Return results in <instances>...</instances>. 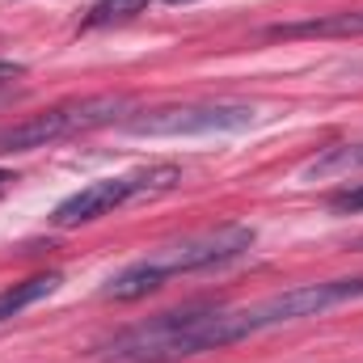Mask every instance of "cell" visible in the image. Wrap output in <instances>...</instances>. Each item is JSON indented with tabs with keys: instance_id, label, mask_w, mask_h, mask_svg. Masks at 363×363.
Listing matches in <instances>:
<instances>
[{
	"instance_id": "1",
	"label": "cell",
	"mask_w": 363,
	"mask_h": 363,
	"mask_svg": "<svg viewBox=\"0 0 363 363\" xmlns=\"http://www.w3.org/2000/svg\"><path fill=\"white\" fill-rule=\"evenodd\" d=\"M250 338L245 313L241 308H207V304H186L174 313H157L123 334H114L97 363H182L203 351H220L228 342Z\"/></svg>"
},
{
	"instance_id": "2",
	"label": "cell",
	"mask_w": 363,
	"mask_h": 363,
	"mask_svg": "<svg viewBox=\"0 0 363 363\" xmlns=\"http://www.w3.org/2000/svg\"><path fill=\"white\" fill-rule=\"evenodd\" d=\"M254 237H258V233H254L250 224L203 228V233H194V237H182V241H174V245H161L157 254H148V258L123 267V271L101 287V296H106V300H118V304L144 300L148 291L165 287V283L178 279V274L211 271V267H224V262L241 258V254L254 245Z\"/></svg>"
},
{
	"instance_id": "3",
	"label": "cell",
	"mask_w": 363,
	"mask_h": 363,
	"mask_svg": "<svg viewBox=\"0 0 363 363\" xmlns=\"http://www.w3.org/2000/svg\"><path fill=\"white\" fill-rule=\"evenodd\" d=\"M131 97L123 93H106V97H85V101H64L51 106L43 114H30L21 123L0 127V152H34L47 148L55 140H72L81 131H97L110 123H123V114H131Z\"/></svg>"
},
{
	"instance_id": "4",
	"label": "cell",
	"mask_w": 363,
	"mask_h": 363,
	"mask_svg": "<svg viewBox=\"0 0 363 363\" xmlns=\"http://www.w3.org/2000/svg\"><path fill=\"white\" fill-rule=\"evenodd\" d=\"M182 169L178 165H152V169H140V174H118V178H97L89 186H81L77 194H68L55 211H51V224L60 228H77V224H89L97 216H110L114 207L131 203V199H144V194H161L169 186H178Z\"/></svg>"
},
{
	"instance_id": "5",
	"label": "cell",
	"mask_w": 363,
	"mask_h": 363,
	"mask_svg": "<svg viewBox=\"0 0 363 363\" xmlns=\"http://www.w3.org/2000/svg\"><path fill=\"white\" fill-rule=\"evenodd\" d=\"M258 118L254 106L241 101H199V106H169L127 118L131 135H216V131H245Z\"/></svg>"
},
{
	"instance_id": "6",
	"label": "cell",
	"mask_w": 363,
	"mask_h": 363,
	"mask_svg": "<svg viewBox=\"0 0 363 363\" xmlns=\"http://www.w3.org/2000/svg\"><path fill=\"white\" fill-rule=\"evenodd\" d=\"M355 34H363V9L313 17V21H283L267 30V38H355Z\"/></svg>"
},
{
	"instance_id": "7",
	"label": "cell",
	"mask_w": 363,
	"mask_h": 363,
	"mask_svg": "<svg viewBox=\"0 0 363 363\" xmlns=\"http://www.w3.org/2000/svg\"><path fill=\"white\" fill-rule=\"evenodd\" d=\"M60 287V274L47 271V274H34V279H21V283H13V287H4L0 291V321H9V317H17V313H26L30 304H38V300H47L51 291Z\"/></svg>"
},
{
	"instance_id": "8",
	"label": "cell",
	"mask_w": 363,
	"mask_h": 363,
	"mask_svg": "<svg viewBox=\"0 0 363 363\" xmlns=\"http://www.w3.org/2000/svg\"><path fill=\"white\" fill-rule=\"evenodd\" d=\"M144 9V0H101L97 9H93L89 26H106V21H123V17H135Z\"/></svg>"
},
{
	"instance_id": "9",
	"label": "cell",
	"mask_w": 363,
	"mask_h": 363,
	"mask_svg": "<svg viewBox=\"0 0 363 363\" xmlns=\"http://www.w3.org/2000/svg\"><path fill=\"white\" fill-rule=\"evenodd\" d=\"M330 207H334V211H342V216H355V211H363V182H359V186L338 190V194H330Z\"/></svg>"
},
{
	"instance_id": "10",
	"label": "cell",
	"mask_w": 363,
	"mask_h": 363,
	"mask_svg": "<svg viewBox=\"0 0 363 363\" xmlns=\"http://www.w3.org/2000/svg\"><path fill=\"white\" fill-rule=\"evenodd\" d=\"M17 77H26V68H21V64H13V60H0V93L9 89Z\"/></svg>"
},
{
	"instance_id": "11",
	"label": "cell",
	"mask_w": 363,
	"mask_h": 363,
	"mask_svg": "<svg viewBox=\"0 0 363 363\" xmlns=\"http://www.w3.org/2000/svg\"><path fill=\"white\" fill-rule=\"evenodd\" d=\"M359 161H363V152H338V157L325 161V165H359ZM325 165H321V169H325Z\"/></svg>"
},
{
	"instance_id": "12",
	"label": "cell",
	"mask_w": 363,
	"mask_h": 363,
	"mask_svg": "<svg viewBox=\"0 0 363 363\" xmlns=\"http://www.w3.org/2000/svg\"><path fill=\"white\" fill-rule=\"evenodd\" d=\"M347 250H355V254H363V237H355V241H351Z\"/></svg>"
},
{
	"instance_id": "13",
	"label": "cell",
	"mask_w": 363,
	"mask_h": 363,
	"mask_svg": "<svg viewBox=\"0 0 363 363\" xmlns=\"http://www.w3.org/2000/svg\"><path fill=\"white\" fill-rule=\"evenodd\" d=\"M4 182H13V178H9V174H0V190H4Z\"/></svg>"
},
{
	"instance_id": "14",
	"label": "cell",
	"mask_w": 363,
	"mask_h": 363,
	"mask_svg": "<svg viewBox=\"0 0 363 363\" xmlns=\"http://www.w3.org/2000/svg\"><path fill=\"white\" fill-rule=\"evenodd\" d=\"M169 4H190V0H169Z\"/></svg>"
}]
</instances>
